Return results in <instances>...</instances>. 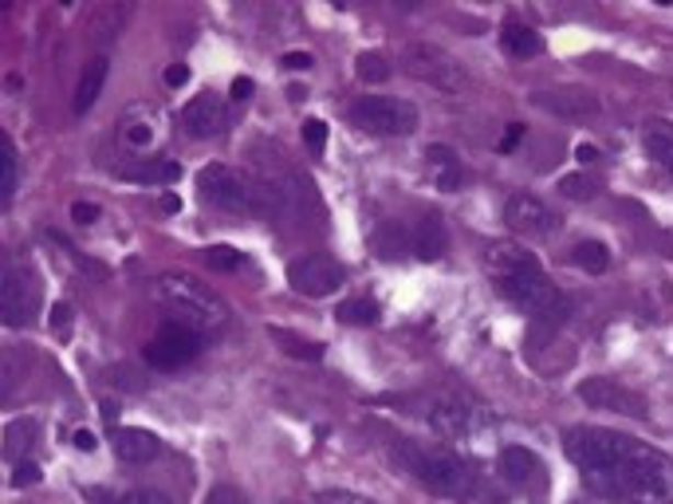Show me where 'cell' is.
<instances>
[{
    "mask_svg": "<svg viewBox=\"0 0 673 504\" xmlns=\"http://www.w3.org/2000/svg\"><path fill=\"white\" fill-rule=\"evenodd\" d=\"M563 454L583 485L615 504H673V457L642 437L603 426H571Z\"/></svg>",
    "mask_w": 673,
    "mask_h": 504,
    "instance_id": "1",
    "label": "cell"
},
{
    "mask_svg": "<svg viewBox=\"0 0 673 504\" xmlns=\"http://www.w3.org/2000/svg\"><path fill=\"white\" fill-rule=\"evenodd\" d=\"M484 268H489V276L497 280V291H501L512 308L528 311L532 320L563 323L568 300H563V291L551 284V276L539 268V261L524 244L492 241L484 249Z\"/></svg>",
    "mask_w": 673,
    "mask_h": 504,
    "instance_id": "2",
    "label": "cell"
},
{
    "mask_svg": "<svg viewBox=\"0 0 673 504\" xmlns=\"http://www.w3.org/2000/svg\"><path fill=\"white\" fill-rule=\"evenodd\" d=\"M197 194L221 209V214H237V217H280L284 209V190L272 182H260V177L244 174L237 165L225 162H209L202 165L197 174Z\"/></svg>",
    "mask_w": 673,
    "mask_h": 504,
    "instance_id": "3",
    "label": "cell"
},
{
    "mask_svg": "<svg viewBox=\"0 0 673 504\" xmlns=\"http://www.w3.org/2000/svg\"><path fill=\"white\" fill-rule=\"evenodd\" d=\"M398 461H402L410 473L422 481L430 493L437 496H484L489 504H497V493H489V489L477 481V473H472L469 461H461V457L453 454V449L445 446H410V442H402L398 446Z\"/></svg>",
    "mask_w": 673,
    "mask_h": 504,
    "instance_id": "4",
    "label": "cell"
},
{
    "mask_svg": "<svg viewBox=\"0 0 673 504\" xmlns=\"http://www.w3.org/2000/svg\"><path fill=\"white\" fill-rule=\"evenodd\" d=\"M155 300L170 311L173 323L202 331V335H209V331H217L229 320L221 296L205 288L202 280H193L190 272H162L155 280Z\"/></svg>",
    "mask_w": 673,
    "mask_h": 504,
    "instance_id": "5",
    "label": "cell"
},
{
    "mask_svg": "<svg viewBox=\"0 0 673 504\" xmlns=\"http://www.w3.org/2000/svg\"><path fill=\"white\" fill-rule=\"evenodd\" d=\"M402 68L414 79H422V83H430L433 91H442V95H465L469 91V68L445 48H437V44H422V39L406 44Z\"/></svg>",
    "mask_w": 673,
    "mask_h": 504,
    "instance_id": "6",
    "label": "cell"
},
{
    "mask_svg": "<svg viewBox=\"0 0 673 504\" xmlns=\"http://www.w3.org/2000/svg\"><path fill=\"white\" fill-rule=\"evenodd\" d=\"M44 288H39V272L24 256H12L0 272V320L9 328H28L36 320Z\"/></svg>",
    "mask_w": 673,
    "mask_h": 504,
    "instance_id": "7",
    "label": "cell"
},
{
    "mask_svg": "<svg viewBox=\"0 0 673 504\" xmlns=\"http://www.w3.org/2000/svg\"><path fill=\"white\" fill-rule=\"evenodd\" d=\"M346 118L375 138H402L418 130V107L395 95H366L346 107Z\"/></svg>",
    "mask_w": 673,
    "mask_h": 504,
    "instance_id": "8",
    "label": "cell"
},
{
    "mask_svg": "<svg viewBox=\"0 0 673 504\" xmlns=\"http://www.w3.org/2000/svg\"><path fill=\"white\" fill-rule=\"evenodd\" d=\"M422 417L442 437H472L489 422L484 410L465 394H433L422 402Z\"/></svg>",
    "mask_w": 673,
    "mask_h": 504,
    "instance_id": "9",
    "label": "cell"
},
{
    "mask_svg": "<svg viewBox=\"0 0 673 504\" xmlns=\"http://www.w3.org/2000/svg\"><path fill=\"white\" fill-rule=\"evenodd\" d=\"M202 331L193 328H182V323H166L162 331H158L155 340L142 347V359L150 363L155 370H182L190 367L197 355H202Z\"/></svg>",
    "mask_w": 673,
    "mask_h": 504,
    "instance_id": "10",
    "label": "cell"
},
{
    "mask_svg": "<svg viewBox=\"0 0 673 504\" xmlns=\"http://www.w3.org/2000/svg\"><path fill=\"white\" fill-rule=\"evenodd\" d=\"M288 284L308 296V300H323V296H335L346 284V268L331 256H319V252H304L296 261H288Z\"/></svg>",
    "mask_w": 673,
    "mask_h": 504,
    "instance_id": "11",
    "label": "cell"
},
{
    "mask_svg": "<svg viewBox=\"0 0 673 504\" xmlns=\"http://www.w3.org/2000/svg\"><path fill=\"white\" fill-rule=\"evenodd\" d=\"M497 473H501L504 485L528 493L532 501L548 493V469H544V461L528 446H504L497 454Z\"/></svg>",
    "mask_w": 673,
    "mask_h": 504,
    "instance_id": "12",
    "label": "cell"
},
{
    "mask_svg": "<svg viewBox=\"0 0 673 504\" xmlns=\"http://www.w3.org/2000/svg\"><path fill=\"white\" fill-rule=\"evenodd\" d=\"M504 225L520 237H556L563 217L536 194H512L504 205Z\"/></svg>",
    "mask_w": 673,
    "mask_h": 504,
    "instance_id": "13",
    "label": "cell"
},
{
    "mask_svg": "<svg viewBox=\"0 0 673 504\" xmlns=\"http://www.w3.org/2000/svg\"><path fill=\"white\" fill-rule=\"evenodd\" d=\"M579 398L591 410H606V414H626V417H650V402L638 390L623 387L615 378H588L579 382Z\"/></svg>",
    "mask_w": 673,
    "mask_h": 504,
    "instance_id": "14",
    "label": "cell"
},
{
    "mask_svg": "<svg viewBox=\"0 0 673 504\" xmlns=\"http://www.w3.org/2000/svg\"><path fill=\"white\" fill-rule=\"evenodd\" d=\"M182 126H185V135L190 138H213V135H221V126H225V103L217 95H197L185 103L182 111Z\"/></svg>",
    "mask_w": 673,
    "mask_h": 504,
    "instance_id": "15",
    "label": "cell"
},
{
    "mask_svg": "<svg viewBox=\"0 0 673 504\" xmlns=\"http://www.w3.org/2000/svg\"><path fill=\"white\" fill-rule=\"evenodd\" d=\"M111 446H115V457L126 461V466H146V461H155L162 454V442H158L150 429H115L111 434Z\"/></svg>",
    "mask_w": 673,
    "mask_h": 504,
    "instance_id": "16",
    "label": "cell"
},
{
    "mask_svg": "<svg viewBox=\"0 0 673 504\" xmlns=\"http://www.w3.org/2000/svg\"><path fill=\"white\" fill-rule=\"evenodd\" d=\"M370 252H375L378 261H402V256L414 252V233L398 221H383L370 233Z\"/></svg>",
    "mask_w": 673,
    "mask_h": 504,
    "instance_id": "17",
    "label": "cell"
},
{
    "mask_svg": "<svg viewBox=\"0 0 673 504\" xmlns=\"http://www.w3.org/2000/svg\"><path fill=\"white\" fill-rule=\"evenodd\" d=\"M123 182H138V185H173L182 177V165L173 162V158H142L135 165H123L118 170Z\"/></svg>",
    "mask_w": 673,
    "mask_h": 504,
    "instance_id": "18",
    "label": "cell"
},
{
    "mask_svg": "<svg viewBox=\"0 0 673 504\" xmlns=\"http://www.w3.org/2000/svg\"><path fill=\"white\" fill-rule=\"evenodd\" d=\"M536 107H548L563 118H591L598 115V99L583 95V91H539Z\"/></svg>",
    "mask_w": 673,
    "mask_h": 504,
    "instance_id": "19",
    "label": "cell"
},
{
    "mask_svg": "<svg viewBox=\"0 0 673 504\" xmlns=\"http://www.w3.org/2000/svg\"><path fill=\"white\" fill-rule=\"evenodd\" d=\"M445 249H449V237H445L442 217L425 214L422 225L414 229V256H418V261H425V264H433V261H442Z\"/></svg>",
    "mask_w": 673,
    "mask_h": 504,
    "instance_id": "20",
    "label": "cell"
},
{
    "mask_svg": "<svg viewBox=\"0 0 673 504\" xmlns=\"http://www.w3.org/2000/svg\"><path fill=\"white\" fill-rule=\"evenodd\" d=\"M103 83H106V59L99 56V59H91L83 68V76H79V88H76V115H87V111L95 107V99H99V91H103Z\"/></svg>",
    "mask_w": 673,
    "mask_h": 504,
    "instance_id": "21",
    "label": "cell"
},
{
    "mask_svg": "<svg viewBox=\"0 0 673 504\" xmlns=\"http://www.w3.org/2000/svg\"><path fill=\"white\" fill-rule=\"evenodd\" d=\"M646 150L665 165V174L673 177V123L665 118H646Z\"/></svg>",
    "mask_w": 673,
    "mask_h": 504,
    "instance_id": "22",
    "label": "cell"
},
{
    "mask_svg": "<svg viewBox=\"0 0 673 504\" xmlns=\"http://www.w3.org/2000/svg\"><path fill=\"white\" fill-rule=\"evenodd\" d=\"M501 48L516 59H532L539 51V36L528 28V24H504L501 32Z\"/></svg>",
    "mask_w": 673,
    "mask_h": 504,
    "instance_id": "23",
    "label": "cell"
},
{
    "mask_svg": "<svg viewBox=\"0 0 673 504\" xmlns=\"http://www.w3.org/2000/svg\"><path fill=\"white\" fill-rule=\"evenodd\" d=\"M269 335L284 347V355H296V359H308V363L323 359V343H311V340H304V335H296V331H284V328H272Z\"/></svg>",
    "mask_w": 673,
    "mask_h": 504,
    "instance_id": "24",
    "label": "cell"
},
{
    "mask_svg": "<svg viewBox=\"0 0 673 504\" xmlns=\"http://www.w3.org/2000/svg\"><path fill=\"white\" fill-rule=\"evenodd\" d=\"M16 165L12 138H0V205H12V197H16Z\"/></svg>",
    "mask_w": 673,
    "mask_h": 504,
    "instance_id": "25",
    "label": "cell"
},
{
    "mask_svg": "<svg viewBox=\"0 0 673 504\" xmlns=\"http://www.w3.org/2000/svg\"><path fill=\"white\" fill-rule=\"evenodd\" d=\"M575 264L583 272H591V276H603L606 268H611V249H606L603 241H583L575 244Z\"/></svg>",
    "mask_w": 673,
    "mask_h": 504,
    "instance_id": "26",
    "label": "cell"
},
{
    "mask_svg": "<svg viewBox=\"0 0 673 504\" xmlns=\"http://www.w3.org/2000/svg\"><path fill=\"white\" fill-rule=\"evenodd\" d=\"M36 434H39V426L36 422H28V417H24V422H9V426H4V457L16 461V457L32 446V437Z\"/></svg>",
    "mask_w": 673,
    "mask_h": 504,
    "instance_id": "27",
    "label": "cell"
},
{
    "mask_svg": "<svg viewBox=\"0 0 673 504\" xmlns=\"http://www.w3.org/2000/svg\"><path fill=\"white\" fill-rule=\"evenodd\" d=\"M335 320L346 323V328H351V323H355V328H366V323L378 320V303L375 300H346V303H339Z\"/></svg>",
    "mask_w": 673,
    "mask_h": 504,
    "instance_id": "28",
    "label": "cell"
},
{
    "mask_svg": "<svg viewBox=\"0 0 673 504\" xmlns=\"http://www.w3.org/2000/svg\"><path fill=\"white\" fill-rule=\"evenodd\" d=\"M386 76H390V64H386L383 51H363L358 56V79L363 83H383Z\"/></svg>",
    "mask_w": 673,
    "mask_h": 504,
    "instance_id": "29",
    "label": "cell"
},
{
    "mask_svg": "<svg viewBox=\"0 0 673 504\" xmlns=\"http://www.w3.org/2000/svg\"><path fill=\"white\" fill-rule=\"evenodd\" d=\"M559 194L563 197H575V202H591V197L598 194V182L588 174H568L563 182H559Z\"/></svg>",
    "mask_w": 673,
    "mask_h": 504,
    "instance_id": "30",
    "label": "cell"
},
{
    "mask_svg": "<svg viewBox=\"0 0 673 504\" xmlns=\"http://www.w3.org/2000/svg\"><path fill=\"white\" fill-rule=\"evenodd\" d=\"M202 256H205V264H213V268H225V272L241 268V252L229 249V244H213V249H205Z\"/></svg>",
    "mask_w": 673,
    "mask_h": 504,
    "instance_id": "31",
    "label": "cell"
},
{
    "mask_svg": "<svg viewBox=\"0 0 673 504\" xmlns=\"http://www.w3.org/2000/svg\"><path fill=\"white\" fill-rule=\"evenodd\" d=\"M71 320H76V311H71V303H52V335L56 340H64L68 343L71 340Z\"/></svg>",
    "mask_w": 673,
    "mask_h": 504,
    "instance_id": "32",
    "label": "cell"
},
{
    "mask_svg": "<svg viewBox=\"0 0 673 504\" xmlns=\"http://www.w3.org/2000/svg\"><path fill=\"white\" fill-rule=\"evenodd\" d=\"M304 142H308L311 154H323L328 150V123L323 118H308L304 123Z\"/></svg>",
    "mask_w": 673,
    "mask_h": 504,
    "instance_id": "33",
    "label": "cell"
},
{
    "mask_svg": "<svg viewBox=\"0 0 673 504\" xmlns=\"http://www.w3.org/2000/svg\"><path fill=\"white\" fill-rule=\"evenodd\" d=\"M316 504H378V501H370L363 493H351V489H323V493H316Z\"/></svg>",
    "mask_w": 673,
    "mask_h": 504,
    "instance_id": "34",
    "label": "cell"
},
{
    "mask_svg": "<svg viewBox=\"0 0 673 504\" xmlns=\"http://www.w3.org/2000/svg\"><path fill=\"white\" fill-rule=\"evenodd\" d=\"M118 504H170V496L158 493V489H130V493L118 496Z\"/></svg>",
    "mask_w": 673,
    "mask_h": 504,
    "instance_id": "35",
    "label": "cell"
},
{
    "mask_svg": "<svg viewBox=\"0 0 673 504\" xmlns=\"http://www.w3.org/2000/svg\"><path fill=\"white\" fill-rule=\"evenodd\" d=\"M39 477H44V473H39L36 461H16V469H12V485H16V489H28V485H36Z\"/></svg>",
    "mask_w": 673,
    "mask_h": 504,
    "instance_id": "36",
    "label": "cell"
},
{
    "mask_svg": "<svg viewBox=\"0 0 673 504\" xmlns=\"http://www.w3.org/2000/svg\"><path fill=\"white\" fill-rule=\"evenodd\" d=\"M202 504H249V501H244V493H241V489H232V485H217V489H209V496H205Z\"/></svg>",
    "mask_w": 673,
    "mask_h": 504,
    "instance_id": "37",
    "label": "cell"
},
{
    "mask_svg": "<svg viewBox=\"0 0 673 504\" xmlns=\"http://www.w3.org/2000/svg\"><path fill=\"white\" fill-rule=\"evenodd\" d=\"M524 130H528V126H524V123H509L504 138H501V142H497V150H501V154H512V150H516V146H520V138H524Z\"/></svg>",
    "mask_w": 673,
    "mask_h": 504,
    "instance_id": "38",
    "label": "cell"
},
{
    "mask_svg": "<svg viewBox=\"0 0 673 504\" xmlns=\"http://www.w3.org/2000/svg\"><path fill=\"white\" fill-rule=\"evenodd\" d=\"M71 221H76V225H95L99 221V205L76 202V205H71Z\"/></svg>",
    "mask_w": 673,
    "mask_h": 504,
    "instance_id": "39",
    "label": "cell"
},
{
    "mask_svg": "<svg viewBox=\"0 0 673 504\" xmlns=\"http://www.w3.org/2000/svg\"><path fill=\"white\" fill-rule=\"evenodd\" d=\"M430 158H433L437 165H442V174H445V170H457V154H453L449 146L433 142V146H430Z\"/></svg>",
    "mask_w": 673,
    "mask_h": 504,
    "instance_id": "40",
    "label": "cell"
},
{
    "mask_svg": "<svg viewBox=\"0 0 673 504\" xmlns=\"http://www.w3.org/2000/svg\"><path fill=\"white\" fill-rule=\"evenodd\" d=\"M150 135H155V130H150L146 123H135V126H126V130H123V138L130 146H146V142H150Z\"/></svg>",
    "mask_w": 673,
    "mask_h": 504,
    "instance_id": "41",
    "label": "cell"
},
{
    "mask_svg": "<svg viewBox=\"0 0 673 504\" xmlns=\"http://www.w3.org/2000/svg\"><path fill=\"white\" fill-rule=\"evenodd\" d=\"M71 442H76L79 454H95V446H99V437L91 434V429H76V434H71Z\"/></svg>",
    "mask_w": 673,
    "mask_h": 504,
    "instance_id": "42",
    "label": "cell"
},
{
    "mask_svg": "<svg viewBox=\"0 0 673 504\" xmlns=\"http://www.w3.org/2000/svg\"><path fill=\"white\" fill-rule=\"evenodd\" d=\"M461 182H465L461 165H457V170H445V174L437 177V185H442V194H453V190H461Z\"/></svg>",
    "mask_w": 673,
    "mask_h": 504,
    "instance_id": "43",
    "label": "cell"
},
{
    "mask_svg": "<svg viewBox=\"0 0 673 504\" xmlns=\"http://www.w3.org/2000/svg\"><path fill=\"white\" fill-rule=\"evenodd\" d=\"M284 68H288V71H308L311 56H308V51H288V56H284Z\"/></svg>",
    "mask_w": 673,
    "mask_h": 504,
    "instance_id": "44",
    "label": "cell"
},
{
    "mask_svg": "<svg viewBox=\"0 0 673 504\" xmlns=\"http://www.w3.org/2000/svg\"><path fill=\"white\" fill-rule=\"evenodd\" d=\"M166 83H170V88H185V83H190V68H185V64H173V68L166 71Z\"/></svg>",
    "mask_w": 673,
    "mask_h": 504,
    "instance_id": "45",
    "label": "cell"
},
{
    "mask_svg": "<svg viewBox=\"0 0 673 504\" xmlns=\"http://www.w3.org/2000/svg\"><path fill=\"white\" fill-rule=\"evenodd\" d=\"M232 99H237V103H241V99H249L252 95V79L249 76H237L232 79V91H229Z\"/></svg>",
    "mask_w": 673,
    "mask_h": 504,
    "instance_id": "46",
    "label": "cell"
},
{
    "mask_svg": "<svg viewBox=\"0 0 673 504\" xmlns=\"http://www.w3.org/2000/svg\"><path fill=\"white\" fill-rule=\"evenodd\" d=\"M575 158H579V162H598V150H595V146H591V142H583V146H575Z\"/></svg>",
    "mask_w": 673,
    "mask_h": 504,
    "instance_id": "47",
    "label": "cell"
},
{
    "mask_svg": "<svg viewBox=\"0 0 673 504\" xmlns=\"http://www.w3.org/2000/svg\"><path fill=\"white\" fill-rule=\"evenodd\" d=\"M87 501H91V504H118V496L103 493V489H91V493H87Z\"/></svg>",
    "mask_w": 673,
    "mask_h": 504,
    "instance_id": "48",
    "label": "cell"
},
{
    "mask_svg": "<svg viewBox=\"0 0 673 504\" xmlns=\"http://www.w3.org/2000/svg\"><path fill=\"white\" fill-rule=\"evenodd\" d=\"M158 205H162V214H178V209H182V202H178V197H162V202H158Z\"/></svg>",
    "mask_w": 673,
    "mask_h": 504,
    "instance_id": "49",
    "label": "cell"
}]
</instances>
